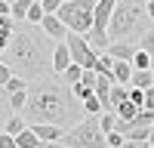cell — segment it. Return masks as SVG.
<instances>
[{"mask_svg":"<svg viewBox=\"0 0 154 148\" xmlns=\"http://www.w3.org/2000/svg\"><path fill=\"white\" fill-rule=\"evenodd\" d=\"M40 28L46 31V37H49V40H56V43L68 37V28L62 25V19L56 16V12H46V16H43V22H40Z\"/></svg>","mask_w":154,"mask_h":148,"instance_id":"cell-7","label":"cell"},{"mask_svg":"<svg viewBox=\"0 0 154 148\" xmlns=\"http://www.w3.org/2000/svg\"><path fill=\"white\" fill-rule=\"evenodd\" d=\"M136 46L139 49H145V53H151L154 56V25H151V28L142 34V37H139V40H136Z\"/></svg>","mask_w":154,"mask_h":148,"instance_id":"cell-22","label":"cell"},{"mask_svg":"<svg viewBox=\"0 0 154 148\" xmlns=\"http://www.w3.org/2000/svg\"><path fill=\"white\" fill-rule=\"evenodd\" d=\"M96 80H99V74H96V71H83V77H80V83L89 86L93 93H96Z\"/></svg>","mask_w":154,"mask_h":148,"instance_id":"cell-29","label":"cell"},{"mask_svg":"<svg viewBox=\"0 0 154 148\" xmlns=\"http://www.w3.org/2000/svg\"><path fill=\"white\" fill-rule=\"evenodd\" d=\"M108 56H111V59H123V62H133V56H136V43H126V40H114V43H108Z\"/></svg>","mask_w":154,"mask_h":148,"instance_id":"cell-10","label":"cell"},{"mask_svg":"<svg viewBox=\"0 0 154 148\" xmlns=\"http://www.w3.org/2000/svg\"><path fill=\"white\" fill-rule=\"evenodd\" d=\"M9 77H12V68L6 65V62H3V59H0V86H3V83H6Z\"/></svg>","mask_w":154,"mask_h":148,"instance_id":"cell-33","label":"cell"},{"mask_svg":"<svg viewBox=\"0 0 154 148\" xmlns=\"http://www.w3.org/2000/svg\"><path fill=\"white\" fill-rule=\"evenodd\" d=\"M0 148H19L16 145V136H9L6 130H0Z\"/></svg>","mask_w":154,"mask_h":148,"instance_id":"cell-30","label":"cell"},{"mask_svg":"<svg viewBox=\"0 0 154 148\" xmlns=\"http://www.w3.org/2000/svg\"><path fill=\"white\" fill-rule=\"evenodd\" d=\"M43 16H46V9H43L40 3H37V0H31V9H28V19H25V22L40 25V22H43Z\"/></svg>","mask_w":154,"mask_h":148,"instance_id":"cell-23","label":"cell"},{"mask_svg":"<svg viewBox=\"0 0 154 148\" xmlns=\"http://www.w3.org/2000/svg\"><path fill=\"white\" fill-rule=\"evenodd\" d=\"M93 12H96V0H65L56 16L62 19V25L68 31L86 37L89 28H93Z\"/></svg>","mask_w":154,"mask_h":148,"instance_id":"cell-5","label":"cell"},{"mask_svg":"<svg viewBox=\"0 0 154 148\" xmlns=\"http://www.w3.org/2000/svg\"><path fill=\"white\" fill-rule=\"evenodd\" d=\"M9 114H12V111H9V96L3 93V86H0V130H3V123H6Z\"/></svg>","mask_w":154,"mask_h":148,"instance_id":"cell-26","label":"cell"},{"mask_svg":"<svg viewBox=\"0 0 154 148\" xmlns=\"http://www.w3.org/2000/svg\"><path fill=\"white\" fill-rule=\"evenodd\" d=\"M25 105H28V90H19L9 96V111H16V114H22Z\"/></svg>","mask_w":154,"mask_h":148,"instance_id":"cell-17","label":"cell"},{"mask_svg":"<svg viewBox=\"0 0 154 148\" xmlns=\"http://www.w3.org/2000/svg\"><path fill=\"white\" fill-rule=\"evenodd\" d=\"M145 108L154 111V86H148V90H145Z\"/></svg>","mask_w":154,"mask_h":148,"instance_id":"cell-34","label":"cell"},{"mask_svg":"<svg viewBox=\"0 0 154 148\" xmlns=\"http://www.w3.org/2000/svg\"><path fill=\"white\" fill-rule=\"evenodd\" d=\"M133 68H151V53L136 46V56H133Z\"/></svg>","mask_w":154,"mask_h":148,"instance_id":"cell-25","label":"cell"},{"mask_svg":"<svg viewBox=\"0 0 154 148\" xmlns=\"http://www.w3.org/2000/svg\"><path fill=\"white\" fill-rule=\"evenodd\" d=\"M9 3H12V0H9Z\"/></svg>","mask_w":154,"mask_h":148,"instance_id":"cell-41","label":"cell"},{"mask_svg":"<svg viewBox=\"0 0 154 148\" xmlns=\"http://www.w3.org/2000/svg\"><path fill=\"white\" fill-rule=\"evenodd\" d=\"M22 114L28 117V123H56L68 133L74 123L86 117V111L71 86H65L59 77L56 80L43 77V80L28 83V105Z\"/></svg>","mask_w":154,"mask_h":148,"instance_id":"cell-1","label":"cell"},{"mask_svg":"<svg viewBox=\"0 0 154 148\" xmlns=\"http://www.w3.org/2000/svg\"><path fill=\"white\" fill-rule=\"evenodd\" d=\"M71 90H74V96H77V99H80V102H83V99H86V96H93V90H89V86H83V83H74V86H71Z\"/></svg>","mask_w":154,"mask_h":148,"instance_id":"cell-32","label":"cell"},{"mask_svg":"<svg viewBox=\"0 0 154 148\" xmlns=\"http://www.w3.org/2000/svg\"><path fill=\"white\" fill-rule=\"evenodd\" d=\"M43 148H68L62 139H56V142H43Z\"/></svg>","mask_w":154,"mask_h":148,"instance_id":"cell-37","label":"cell"},{"mask_svg":"<svg viewBox=\"0 0 154 148\" xmlns=\"http://www.w3.org/2000/svg\"><path fill=\"white\" fill-rule=\"evenodd\" d=\"M148 130H151V127H133L130 133H126V139H133V142H148Z\"/></svg>","mask_w":154,"mask_h":148,"instance_id":"cell-27","label":"cell"},{"mask_svg":"<svg viewBox=\"0 0 154 148\" xmlns=\"http://www.w3.org/2000/svg\"><path fill=\"white\" fill-rule=\"evenodd\" d=\"M71 65V49H68V40H59L53 46V74H62Z\"/></svg>","mask_w":154,"mask_h":148,"instance_id":"cell-8","label":"cell"},{"mask_svg":"<svg viewBox=\"0 0 154 148\" xmlns=\"http://www.w3.org/2000/svg\"><path fill=\"white\" fill-rule=\"evenodd\" d=\"M62 142L68 148H108V136H105V130H102L96 114H86L80 123H74L62 136Z\"/></svg>","mask_w":154,"mask_h":148,"instance_id":"cell-4","label":"cell"},{"mask_svg":"<svg viewBox=\"0 0 154 148\" xmlns=\"http://www.w3.org/2000/svg\"><path fill=\"white\" fill-rule=\"evenodd\" d=\"M123 142H126V136H123V133H117V130H111V133H108V148H120Z\"/></svg>","mask_w":154,"mask_h":148,"instance_id":"cell-28","label":"cell"},{"mask_svg":"<svg viewBox=\"0 0 154 148\" xmlns=\"http://www.w3.org/2000/svg\"><path fill=\"white\" fill-rule=\"evenodd\" d=\"M136 111H139V105L130 102V99H123V102L117 105V117H120V120H133V117H136Z\"/></svg>","mask_w":154,"mask_h":148,"instance_id":"cell-19","label":"cell"},{"mask_svg":"<svg viewBox=\"0 0 154 148\" xmlns=\"http://www.w3.org/2000/svg\"><path fill=\"white\" fill-rule=\"evenodd\" d=\"M40 148H43V145H40Z\"/></svg>","mask_w":154,"mask_h":148,"instance_id":"cell-42","label":"cell"},{"mask_svg":"<svg viewBox=\"0 0 154 148\" xmlns=\"http://www.w3.org/2000/svg\"><path fill=\"white\" fill-rule=\"evenodd\" d=\"M133 127H154V111L139 108V111H136V117H133Z\"/></svg>","mask_w":154,"mask_h":148,"instance_id":"cell-21","label":"cell"},{"mask_svg":"<svg viewBox=\"0 0 154 148\" xmlns=\"http://www.w3.org/2000/svg\"><path fill=\"white\" fill-rule=\"evenodd\" d=\"M65 40H68V49H71V62H74V65H80V68H86V71H96V59H99V53L89 46L86 37L68 31Z\"/></svg>","mask_w":154,"mask_h":148,"instance_id":"cell-6","label":"cell"},{"mask_svg":"<svg viewBox=\"0 0 154 148\" xmlns=\"http://www.w3.org/2000/svg\"><path fill=\"white\" fill-rule=\"evenodd\" d=\"M12 34H16V19H12V16H0V56L6 53Z\"/></svg>","mask_w":154,"mask_h":148,"instance_id":"cell-12","label":"cell"},{"mask_svg":"<svg viewBox=\"0 0 154 148\" xmlns=\"http://www.w3.org/2000/svg\"><path fill=\"white\" fill-rule=\"evenodd\" d=\"M28 9H31V0H12V19L16 22L28 19Z\"/></svg>","mask_w":154,"mask_h":148,"instance_id":"cell-20","label":"cell"},{"mask_svg":"<svg viewBox=\"0 0 154 148\" xmlns=\"http://www.w3.org/2000/svg\"><path fill=\"white\" fill-rule=\"evenodd\" d=\"M19 90H28V80L19 77V74H12V77L3 83V93H6V96H12V93H19Z\"/></svg>","mask_w":154,"mask_h":148,"instance_id":"cell-18","label":"cell"},{"mask_svg":"<svg viewBox=\"0 0 154 148\" xmlns=\"http://www.w3.org/2000/svg\"><path fill=\"white\" fill-rule=\"evenodd\" d=\"M0 59L12 68V74L25 77L28 83L43 80L53 71V49L46 46V31L31 22H16V34Z\"/></svg>","mask_w":154,"mask_h":148,"instance_id":"cell-2","label":"cell"},{"mask_svg":"<svg viewBox=\"0 0 154 148\" xmlns=\"http://www.w3.org/2000/svg\"><path fill=\"white\" fill-rule=\"evenodd\" d=\"M16 145H19V148H40L43 142L37 139V133L31 130V123H28V130H22V133L16 136Z\"/></svg>","mask_w":154,"mask_h":148,"instance_id":"cell-16","label":"cell"},{"mask_svg":"<svg viewBox=\"0 0 154 148\" xmlns=\"http://www.w3.org/2000/svg\"><path fill=\"white\" fill-rule=\"evenodd\" d=\"M0 16H12V3L9 0H0Z\"/></svg>","mask_w":154,"mask_h":148,"instance_id":"cell-36","label":"cell"},{"mask_svg":"<svg viewBox=\"0 0 154 148\" xmlns=\"http://www.w3.org/2000/svg\"><path fill=\"white\" fill-rule=\"evenodd\" d=\"M145 6H148V19L154 22V0H145Z\"/></svg>","mask_w":154,"mask_h":148,"instance_id":"cell-38","label":"cell"},{"mask_svg":"<svg viewBox=\"0 0 154 148\" xmlns=\"http://www.w3.org/2000/svg\"><path fill=\"white\" fill-rule=\"evenodd\" d=\"M31 130L37 133V139H40V142H56V139L65 136V130L56 127V123H31Z\"/></svg>","mask_w":154,"mask_h":148,"instance_id":"cell-9","label":"cell"},{"mask_svg":"<svg viewBox=\"0 0 154 148\" xmlns=\"http://www.w3.org/2000/svg\"><path fill=\"white\" fill-rule=\"evenodd\" d=\"M148 145H151V148H154V142H148Z\"/></svg>","mask_w":154,"mask_h":148,"instance_id":"cell-40","label":"cell"},{"mask_svg":"<svg viewBox=\"0 0 154 148\" xmlns=\"http://www.w3.org/2000/svg\"><path fill=\"white\" fill-rule=\"evenodd\" d=\"M83 71H86V68H80V65H74V62H71V65H68L65 71H62V74H56V77H59L62 83H65V86H74V83H80Z\"/></svg>","mask_w":154,"mask_h":148,"instance_id":"cell-14","label":"cell"},{"mask_svg":"<svg viewBox=\"0 0 154 148\" xmlns=\"http://www.w3.org/2000/svg\"><path fill=\"white\" fill-rule=\"evenodd\" d=\"M148 6L145 0H117L111 12V25H108V40H126V43H136L139 37L148 31Z\"/></svg>","mask_w":154,"mask_h":148,"instance_id":"cell-3","label":"cell"},{"mask_svg":"<svg viewBox=\"0 0 154 148\" xmlns=\"http://www.w3.org/2000/svg\"><path fill=\"white\" fill-rule=\"evenodd\" d=\"M151 71H154V56H151Z\"/></svg>","mask_w":154,"mask_h":148,"instance_id":"cell-39","label":"cell"},{"mask_svg":"<svg viewBox=\"0 0 154 148\" xmlns=\"http://www.w3.org/2000/svg\"><path fill=\"white\" fill-rule=\"evenodd\" d=\"M120 148H151V145H148V142H133V139H126Z\"/></svg>","mask_w":154,"mask_h":148,"instance_id":"cell-35","label":"cell"},{"mask_svg":"<svg viewBox=\"0 0 154 148\" xmlns=\"http://www.w3.org/2000/svg\"><path fill=\"white\" fill-rule=\"evenodd\" d=\"M3 130H6L9 136H19L22 130H28V117H22V114H16V111H12V114L6 117V123H3Z\"/></svg>","mask_w":154,"mask_h":148,"instance_id":"cell-15","label":"cell"},{"mask_svg":"<svg viewBox=\"0 0 154 148\" xmlns=\"http://www.w3.org/2000/svg\"><path fill=\"white\" fill-rule=\"evenodd\" d=\"M130 86H139V90L154 86V71H151V68H133V80H130Z\"/></svg>","mask_w":154,"mask_h":148,"instance_id":"cell-13","label":"cell"},{"mask_svg":"<svg viewBox=\"0 0 154 148\" xmlns=\"http://www.w3.org/2000/svg\"><path fill=\"white\" fill-rule=\"evenodd\" d=\"M37 3H40V6L46 9V12H59V6L65 3V0H37Z\"/></svg>","mask_w":154,"mask_h":148,"instance_id":"cell-31","label":"cell"},{"mask_svg":"<svg viewBox=\"0 0 154 148\" xmlns=\"http://www.w3.org/2000/svg\"><path fill=\"white\" fill-rule=\"evenodd\" d=\"M111 80H114V83H123V86H130V80H133V62L114 59V71H111Z\"/></svg>","mask_w":154,"mask_h":148,"instance_id":"cell-11","label":"cell"},{"mask_svg":"<svg viewBox=\"0 0 154 148\" xmlns=\"http://www.w3.org/2000/svg\"><path fill=\"white\" fill-rule=\"evenodd\" d=\"M83 111H86V114H96V117L102 114V102H99V99H96V93L83 99Z\"/></svg>","mask_w":154,"mask_h":148,"instance_id":"cell-24","label":"cell"}]
</instances>
